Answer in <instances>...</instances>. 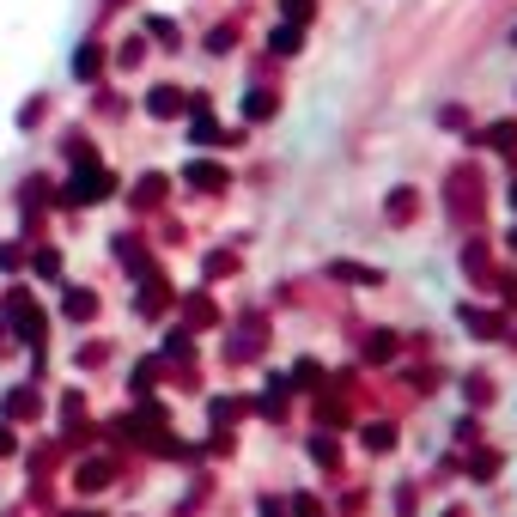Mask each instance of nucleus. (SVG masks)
Here are the masks:
<instances>
[{"label": "nucleus", "mask_w": 517, "mask_h": 517, "mask_svg": "<svg viewBox=\"0 0 517 517\" xmlns=\"http://www.w3.org/2000/svg\"><path fill=\"white\" fill-rule=\"evenodd\" d=\"M110 189H116V183H110V171L86 159V165H73V177H67V189H61V201H67V207H86V201H104Z\"/></svg>", "instance_id": "nucleus-1"}, {"label": "nucleus", "mask_w": 517, "mask_h": 517, "mask_svg": "<svg viewBox=\"0 0 517 517\" xmlns=\"http://www.w3.org/2000/svg\"><path fill=\"white\" fill-rule=\"evenodd\" d=\"M7 323H13V335H19V341L43 347V311H37L31 292H7Z\"/></svg>", "instance_id": "nucleus-2"}, {"label": "nucleus", "mask_w": 517, "mask_h": 517, "mask_svg": "<svg viewBox=\"0 0 517 517\" xmlns=\"http://www.w3.org/2000/svg\"><path fill=\"white\" fill-rule=\"evenodd\" d=\"M61 317H67V323H92V317H98V292H92V286H67V292H61Z\"/></svg>", "instance_id": "nucleus-3"}, {"label": "nucleus", "mask_w": 517, "mask_h": 517, "mask_svg": "<svg viewBox=\"0 0 517 517\" xmlns=\"http://www.w3.org/2000/svg\"><path fill=\"white\" fill-rule=\"evenodd\" d=\"M73 73H80V80H98V73H104V49L80 43V49H73Z\"/></svg>", "instance_id": "nucleus-4"}, {"label": "nucleus", "mask_w": 517, "mask_h": 517, "mask_svg": "<svg viewBox=\"0 0 517 517\" xmlns=\"http://www.w3.org/2000/svg\"><path fill=\"white\" fill-rule=\"evenodd\" d=\"M0 414H7V420H31V414H37V396H31V390H7Z\"/></svg>", "instance_id": "nucleus-5"}, {"label": "nucleus", "mask_w": 517, "mask_h": 517, "mask_svg": "<svg viewBox=\"0 0 517 517\" xmlns=\"http://www.w3.org/2000/svg\"><path fill=\"white\" fill-rule=\"evenodd\" d=\"M146 110H153V116H177V110H183V98H177L171 86H153V92H146Z\"/></svg>", "instance_id": "nucleus-6"}, {"label": "nucleus", "mask_w": 517, "mask_h": 517, "mask_svg": "<svg viewBox=\"0 0 517 517\" xmlns=\"http://www.w3.org/2000/svg\"><path fill=\"white\" fill-rule=\"evenodd\" d=\"M31 268H37V280H61V256H55V250H37Z\"/></svg>", "instance_id": "nucleus-7"}, {"label": "nucleus", "mask_w": 517, "mask_h": 517, "mask_svg": "<svg viewBox=\"0 0 517 517\" xmlns=\"http://www.w3.org/2000/svg\"><path fill=\"white\" fill-rule=\"evenodd\" d=\"M146 31H153V43H177V25H171V19H159V13L146 19Z\"/></svg>", "instance_id": "nucleus-8"}, {"label": "nucleus", "mask_w": 517, "mask_h": 517, "mask_svg": "<svg viewBox=\"0 0 517 517\" xmlns=\"http://www.w3.org/2000/svg\"><path fill=\"white\" fill-rule=\"evenodd\" d=\"M104 481H110V463H86L80 469V487H104Z\"/></svg>", "instance_id": "nucleus-9"}, {"label": "nucleus", "mask_w": 517, "mask_h": 517, "mask_svg": "<svg viewBox=\"0 0 517 517\" xmlns=\"http://www.w3.org/2000/svg\"><path fill=\"white\" fill-rule=\"evenodd\" d=\"M19 262H25V250H19V244H0V274H13Z\"/></svg>", "instance_id": "nucleus-10"}, {"label": "nucleus", "mask_w": 517, "mask_h": 517, "mask_svg": "<svg viewBox=\"0 0 517 517\" xmlns=\"http://www.w3.org/2000/svg\"><path fill=\"white\" fill-rule=\"evenodd\" d=\"M189 177H195L201 189H213V183H219V177H226V171H213V165H189Z\"/></svg>", "instance_id": "nucleus-11"}, {"label": "nucleus", "mask_w": 517, "mask_h": 517, "mask_svg": "<svg viewBox=\"0 0 517 517\" xmlns=\"http://www.w3.org/2000/svg\"><path fill=\"white\" fill-rule=\"evenodd\" d=\"M43 110H49V104H43V98H31V104L19 110V128H31V122H43Z\"/></svg>", "instance_id": "nucleus-12"}, {"label": "nucleus", "mask_w": 517, "mask_h": 517, "mask_svg": "<svg viewBox=\"0 0 517 517\" xmlns=\"http://www.w3.org/2000/svg\"><path fill=\"white\" fill-rule=\"evenodd\" d=\"M13 451V432H0V457H7Z\"/></svg>", "instance_id": "nucleus-13"}]
</instances>
